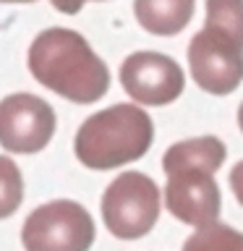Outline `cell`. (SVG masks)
Masks as SVG:
<instances>
[{"mask_svg": "<svg viewBox=\"0 0 243 251\" xmlns=\"http://www.w3.org/2000/svg\"><path fill=\"white\" fill-rule=\"evenodd\" d=\"M227 157L225 144L217 136H199L172 144L162 157L168 173L165 204L170 215L186 225L207 227L217 223L222 196L215 173Z\"/></svg>", "mask_w": 243, "mask_h": 251, "instance_id": "obj_1", "label": "cell"}, {"mask_svg": "<svg viewBox=\"0 0 243 251\" xmlns=\"http://www.w3.org/2000/svg\"><path fill=\"white\" fill-rule=\"evenodd\" d=\"M29 71L42 86L76 105H92L110 89V71L73 29L52 26L29 47Z\"/></svg>", "mask_w": 243, "mask_h": 251, "instance_id": "obj_2", "label": "cell"}, {"mask_svg": "<svg viewBox=\"0 0 243 251\" xmlns=\"http://www.w3.org/2000/svg\"><path fill=\"white\" fill-rule=\"evenodd\" d=\"M199 89L230 94L243 81V0H207V24L188 45Z\"/></svg>", "mask_w": 243, "mask_h": 251, "instance_id": "obj_3", "label": "cell"}, {"mask_svg": "<svg viewBox=\"0 0 243 251\" xmlns=\"http://www.w3.org/2000/svg\"><path fill=\"white\" fill-rule=\"evenodd\" d=\"M152 118L139 105H113L81 123L73 149L86 168L113 170L144 157L152 147Z\"/></svg>", "mask_w": 243, "mask_h": 251, "instance_id": "obj_4", "label": "cell"}, {"mask_svg": "<svg viewBox=\"0 0 243 251\" xmlns=\"http://www.w3.org/2000/svg\"><path fill=\"white\" fill-rule=\"evenodd\" d=\"M157 217H160V188L144 173H121L102 196V220L115 238H141L154 227Z\"/></svg>", "mask_w": 243, "mask_h": 251, "instance_id": "obj_5", "label": "cell"}, {"mask_svg": "<svg viewBox=\"0 0 243 251\" xmlns=\"http://www.w3.org/2000/svg\"><path fill=\"white\" fill-rule=\"evenodd\" d=\"M21 241L26 251H89L94 243V220L81 204L55 199L26 217Z\"/></svg>", "mask_w": 243, "mask_h": 251, "instance_id": "obj_6", "label": "cell"}, {"mask_svg": "<svg viewBox=\"0 0 243 251\" xmlns=\"http://www.w3.org/2000/svg\"><path fill=\"white\" fill-rule=\"evenodd\" d=\"M55 113L42 97L19 92L0 100V147L16 154H34L50 144Z\"/></svg>", "mask_w": 243, "mask_h": 251, "instance_id": "obj_7", "label": "cell"}, {"mask_svg": "<svg viewBox=\"0 0 243 251\" xmlns=\"http://www.w3.org/2000/svg\"><path fill=\"white\" fill-rule=\"evenodd\" d=\"M121 84L139 105H170L180 97L186 76L170 55L162 52H133L121 66Z\"/></svg>", "mask_w": 243, "mask_h": 251, "instance_id": "obj_8", "label": "cell"}, {"mask_svg": "<svg viewBox=\"0 0 243 251\" xmlns=\"http://www.w3.org/2000/svg\"><path fill=\"white\" fill-rule=\"evenodd\" d=\"M196 0H133V13L139 24L152 34L172 37L188 26Z\"/></svg>", "mask_w": 243, "mask_h": 251, "instance_id": "obj_9", "label": "cell"}, {"mask_svg": "<svg viewBox=\"0 0 243 251\" xmlns=\"http://www.w3.org/2000/svg\"><path fill=\"white\" fill-rule=\"evenodd\" d=\"M183 251H243V233L233 230L230 225H207L199 227L183 243Z\"/></svg>", "mask_w": 243, "mask_h": 251, "instance_id": "obj_10", "label": "cell"}, {"mask_svg": "<svg viewBox=\"0 0 243 251\" xmlns=\"http://www.w3.org/2000/svg\"><path fill=\"white\" fill-rule=\"evenodd\" d=\"M24 199V180L11 157L0 154V220L11 217L21 207Z\"/></svg>", "mask_w": 243, "mask_h": 251, "instance_id": "obj_11", "label": "cell"}, {"mask_svg": "<svg viewBox=\"0 0 243 251\" xmlns=\"http://www.w3.org/2000/svg\"><path fill=\"white\" fill-rule=\"evenodd\" d=\"M230 188H233L235 199H238V201L243 204V160H241V162L230 170Z\"/></svg>", "mask_w": 243, "mask_h": 251, "instance_id": "obj_12", "label": "cell"}, {"mask_svg": "<svg viewBox=\"0 0 243 251\" xmlns=\"http://www.w3.org/2000/svg\"><path fill=\"white\" fill-rule=\"evenodd\" d=\"M50 3L58 8L60 13H68V16H73V13H78L81 11V5L86 3V0H50Z\"/></svg>", "mask_w": 243, "mask_h": 251, "instance_id": "obj_13", "label": "cell"}, {"mask_svg": "<svg viewBox=\"0 0 243 251\" xmlns=\"http://www.w3.org/2000/svg\"><path fill=\"white\" fill-rule=\"evenodd\" d=\"M238 126H241V131H243V102H241V107H238Z\"/></svg>", "mask_w": 243, "mask_h": 251, "instance_id": "obj_14", "label": "cell"}, {"mask_svg": "<svg viewBox=\"0 0 243 251\" xmlns=\"http://www.w3.org/2000/svg\"><path fill=\"white\" fill-rule=\"evenodd\" d=\"M0 3H34V0H0Z\"/></svg>", "mask_w": 243, "mask_h": 251, "instance_id": "obj_15", "label": "cell"}]
</instances>
